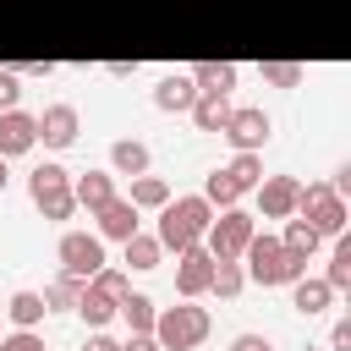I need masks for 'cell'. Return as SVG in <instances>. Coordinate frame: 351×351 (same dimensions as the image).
<instances>
[{
    "mask_svg": "<svg viewBox=\"0 0 351 351\" xmlns=\"http://www.w3.org/2000/svg\"><path fill=\"white\" fill-rule=\"evenodd\" d=\"M241 269H247V280L252 285H291V280H302L307 274V263L313 258H302V252H291L280 236H269V230H252L247 236V247H241Z\"/></svg>",
    "mask_w": 351,
    "mask_h": 351,
    "instance_id": "6da1fadb",
    "label": "cell"
},
{
    "mask_svg": "<svg viewBox=\"0 0 351 351\" xmlns=\"http://www.w3.org/2000/svg\"><path fill=\"white\" fill-rule=\"evenodd\" d=\"M208 219H214V208H208L203 192H192V197H170V203H159V230H154V236H159L165 252H186V247L203 241Z\"/></svg>",
    "mask_w": 351,
    "mask_h": 351,
    "instance_id": "7a4b0ae2",
    "label": "cell"
},
{
    "mask_svg": "<svg viewBox=\"0 0 351 351\" xmlns=\"http://www.w3.org/2000/svg\"><path fill=\"white\" fill-rule=\"evenodd\" d=\"M208 329H214V318H208V307H197V302L159 307V318H154V340H159L165 351H192V346L208 340Z\"/></svg>",
    "mask_w": 351,
    "mask_h": 351,
    "instance_id": "3957f363",
    "label": "cell"
},
{
    "mask_svg": "<svg viewBox=\"0 0 351 351\" xmlns=\"http://www.w3.org/2000/svg\"><path fill=\"white\" fill-rule=\"evenodd\" d=\"M27 197H33V208H38L44 219H71V214H77L71 170H66V165H55V159H44V165L27 176Z\"/></svg>",
    "mask_w": 351,
    "mask_h": 351,
    "instance_id": "277c9868",
    "label": "cell"
},
{
    "mask_svg": "<svg viewBox=\"0 0 351 351\" xmlns=\"http://www.w3.org/2000/svg\"><path fill=\"white\" fill-rule=\"evenodd\" d=\"M296 214L318 230V236H346V197L329 181H302L296 186Z\"/></svg>",
    "mask_w": 351,
    "mask_h": 351,
    "instance_id": "5b68a950",
    "label": "cell"
},
{
    "mask_svg": "<svg viewBox=\"0 0 351 351\" xmlns=\"http://www.w3.org/2000/svg\"><path fill=\"white\" fill-rule=\"evenodd\" d=\"M258 230V219L236 203V208H219L214 219H208V230H203V247L214 252V258H241V247H247V236Z\"/></svg>",
    "mask_w": 351,
    "mask_h": 351,
    "instance_id": "8992f818",
    "label": "cell"
},
{
    "mask_svg": "<svg viewBox=\"0 0 351 351\" xmlns=\"http://www.w3.org/2000/svg\"><path fill=\"white\" fill-rule=\"evenodd\" d=\"M82 137V115H77V104H44V115H38V143L49 148V154H66L71 143Z\"/></svg>",
    "mask_w": 351,
    "mask_h": 351,
    "instance_id": "52a82bcc",
    "label": "cell"
},
{
    "mask_svg": "<svg viewBox=\"0 0 351 351\" xmlns=\"http://www.w3.org/2000/svg\"><path fill=\"white\" fill-rule=\"evenodd\" d=\"M269 132H274V121H269L263 110H252V104H236V110H230V121L219 126V137H225L236 154H241V148H258V154H263Z\"/></svg>",
    "mask_w": 351,
    "mask_h": 351,
    "instance_id": "ba28073f",
    "label": "cell"
},
{
    "mask_svg": "<svg viewBox=\"0 0 351 351\" xmlns=\"http://www.w3.org/2000/svg\"><path fill=\"white\" fill-rule=\"evenodd\" d=\"M60 269L77 274V280H93V274L104 269V241L88 236V230H66V236H60Z\"/></svg>",
    "mask_w": 351,
    "mask_h": 351,
    "instance_id": "9c48e42d",
    "label": "cell"
},
{
    "mask_svg": "<svg viewBox=\"0 0 351 351\" xmlns=\"http://www.w3.org/2000/svg\"><path fill=\"white\" fill-rule=\"evenodd\" d=\"M208 280H214V252L203 241L186 247V252H176V291H181V302L208 296Z\"/></svg>",
    "mask_w": 351,
    "mask_h": 351,
    "instance_id": "30bf717a",
    "label": "cell"
},
{
    "mask_svg": "<svg viewBox=\"0 0 351 351\" xmlns=\"http://www.w3.org/2000/svg\"><path fill=\"white\" fill-rule=\"evenodd\" d=\"M33 148H38V115H27L22 104L0 110V159H22Z\"/></svg>",
    "mask_w": 351,
    "mask_h": 351,
    "instance_id": "8fae6325",
    "label": "cell"
},
{
    "mask_svg": "<svg viewBox=\"0 0 351 351\" xmlns=\"http://www.w3.org/2000/svg\"><path fill=\"white\" fill-rule=\"evenodd\" d=\"M296 176H263L252 192H258V208H263V219H291L296 214Z\"/></svg>",
    "mask_w": 351,
    "mask_h": 351,
    "instance_id": "7c38bea8",
    "label": "cell"
},
{
    "mask_svg": "<svg viewBox=\"0 0 351 351\" xmlns=\"http://www.w3.org/2000/svg\"><path fill=\"white\" fill-rule=\"evenodd\" d=\"M71 197H77V208H104L110 197H115V170H71Z\"/></svg>",
    "mask_w": 351,
    "mask_h": 351,
    "instance_id": "4fadbf2b",
    "label": "cell"
},
{
    "mask_svg": "<svg viewBox=\"0 0 351 351\" xmlns=\"http://www.w3.org/2000/svg\"><path fill=\"white\" fill-rule=\"evenodd\" d=\"M93 219H99V230H93L99 241H126V236L137 230V208H132V197H121V192H115L104 208H93Z\"/></svg>",
    "mask_w": 351,
    "mask_h": 351,
    "instance_id": "5bb4252c",
    "label": "cell"
},
{
    "mask_svg": "<svg viewBox=\"0 0 351 351\" xmlns=\"http://www.w3.org/2000/svg\"><path fill=\"white\" fill-rule=\"evenodd\" d=\"M329 302H335V285H329L324 274H302V280H291V307H296L302 318L329 313Z\"/></svg>",
    "mask_w": 351,
    "mask_h": 351,
    "instance_id": "9a60e30c",
    "label": "cell"
},
{
    "mask_svg": "<svg viewBox=\"0 0 351 351\" xmlns=\"http://www.w3.org/2000/svg\"><path fill=\"white\" fill-rule=\"evenodd\" d=\"M192 99H197V82H192L186 71H170V77H159V88H154V104L170 110V115H186Z\"/></svg>",
    "mask_w": 351,
    "mask_h": 351,
    "instance_id": "2e32d148",
    "label": "cell"
},
{
    "mask_svg": "<svg viewBox=\"0 0 351 351\" xmlns=\"http://www.w3.org/2000/svg\"><path fill=\"white\" fill-rule=\"evenodd\" d=\"M230 110H236V104H230V93H197L186 115H192V126H197V132H219V126L230 121Z\"/></svg>",
    "mask_w": 351,
    "mask_h": 351,
    "instance_id": "e0dca14e",
    "label": "cell"
},
{
    "mask_svg": "<svg viewBox=\"0 0 351 351\" xmlns=\"http://www.w3.org/2000/svg\"><path fill=\"white\" fill-rule=\"evenodd\" d=\"M148 143H137V137H115L110 143V170L115 176H148Z\"/></svg>",
    "mask_w": 351,
    "mask_h": 351,
    "instance_id": "ac0fdd59",
    "label": "cell"
},
{
    "mask_svg": "<svg viewBox=\"0 0 351 351\" xmlns=\"http://www.w3.org/2000/svg\"><path fill=\"white\" fill-rule=\"evenodd\" d=\"M77 318H82L88 329H104V324L115 318V296H110V291H99L93 280H82V296H77Z\"/></svg>",
    "mask_w": 351,
    "mask_h": 351,
    "instance_id": "d6986e66",
    "label": "cell"
},
{
    "mask_svg": "<svg viewBox=\"0 0 351 351\" xmlns=\"http://www.w3.org/2000/svg\"><path fill=\"white\" fill-rule=\"evenodd\" d=\"M115 318H126V329H132V335H154V318H159V307H154V296H143V291H126V296L115 302Z\"/></svg>",
    "mask_w": 351,
    "mask_h": 351,
    "instance_id": "ffe728a7",
    "label": "cell"
},
{
    "mask_svg": "<svg viewBox=\"0 0 351 351\" xmlns=\"http://www.w3.org/2000/svg\"><path fill=\"white\" fill-rule=\"evenodd\" d=\"M186 77L197 82V93H230L236 88V66L230 60H197Z\"/></svg>",
    "mask_w": 351,
    "mask_h": 351,
    "instance_id": "44dd1931",
    "label": "cell"
},
{
    "mask_svg": "<svg viewBox=\"0 0 351 351\" xmlns=\"http://www.w3.org/2000/svg\"><path fill=\"white\" fill-rule=\"evenodd\" d=\"M44 313H49V307H44V291H16V296L5 302V318H11L16 329H38Z\"/></svg>",
    "mask_w": 351,
    "mask_h": 351,
    "instance_id": "7402d4cb",
    "label": "cell"
},
{
    "mask_svg": "<svg viewBox=\"0 0 351 351\" xmlns=\"http://www.w3.org/2000/svg\"><path fill=\"white\" fill-rule=\"evenodd\" d=\"M203 197H208V208L219 214V208H236L247 192H241V186L225 176V165H219V170H208V176H203Z\"/></svg>",
    "mask_w": 351,
    "mask_h": 351,
    "instance_id": "603a6c76",
    "label": "cell"
},
{
    "mask_svg": "<svg viewBox=\"0 0 351 351\" xmlns=\"http://www.w3.org/2000/svg\"><path fill=\"white\" fill-rule=\"evenodd\" d=\"M77 296H82V280L66 274V269L44 285V307H49V313H77Z\"/></svg>",
    "mask_w": 351,
    "mask_h": 351,
    "instance_id": "cb8c5ba5",
    "label": "cell"
},
{
    "mask_svg": "<svg viewBox=\"0 0 351 351\" xmlns=\"http://www.w3.org/2000/svg\"><path fill=\"white\" fill-rule=\"evenodd\" d=\"M225 176H230V181H236L241 192H252V186L263 181V154H258V148H241V154H236V159L225 165Z\"/></svg>",
    "mask_w": 351,
    "mask_h": 351,
    "instance_id": "d4e9b609",
    "label": "cell"
},
{
    "mask_svg": "<svg viewBox=\"0 0 351 351\" xmlns=\"http://www.w3.org/2000/svg\"><path fill=\"white\" fill-rule=\"evenodd\" d=\"M132 208H159V203H170V181L165 176H132Z\"/></svg>",
    "mask_w": 351,
    "mask_h": 351,
    "instance_id": "484cf974",
    "label": "cell"
},
{
    "mask_svg": "<svg viewBox=\"0 0 351 351\" xmlns=\"http://www.w3.org/2000/svg\"><path fill=\"white\" fill-rule=\"evenodd\" d=\"M121 247H126V263H132V269H159V258H165L159 236H143V230H132Z\"/></svg>",
    "mask_w": 351,
    "mask_h": 351,
    "instance_id": "4316f807",
    "label": "cell"
},
{
    "mask_svg": "<svg viewBox=\"0 0 351 351\" xmlns=\"http://www.w3.org/2000/svg\"><path fill=\"white\" fill-rule=\"evenodd\" d=\"M241 285H247L241 258H214V280H208V291H214V296H241Z\"/></svg>",
    "mask_w": 351,
    "mask_h": 351,
    "instance_id": "83f0119b",
    "label": "cell"
},
{
    "mask_svg": "<svg viewBox=\"0 0 351 351\" xmlns=\"http://www.w3.org/2000/svg\"><path fill=\"white\" fill-rule=\"evenodd\" d=\"M280 241H285L291 252H302V258H313V252L324 247V236H318V230H313L302 214H291V219H285V236H280Z\"/></svg>",
    "mask_w": 351,
    "mask_h": 351,
    "instance_id": "f1b7e54d",
    "label": "cell"
},
{
    "mask_svg": "<svg viewBox=\"0 0 351 351\" xmlns=\"http://www.w3.org/2000/svg\"><path fill=\"white\" fill-rule=\"evenodd\" d=\"M258 77H263L269 88H296V82L307 77V66H302V60H263Z\"/></svg>",
    "mask_w": 351,
    "mask_h": 351,
    "instance_id": "f546056e",
    "label": "cell"
},
{
    "mask_svg": "<svg viewBox=\"0 0 351 351\" xmlns=\"http://www.w3.org/2000/svg\"><path fill=\"white\" fill-rule=\"evenodd\" d=\"M324 280H329L335 291H346V285H351V241H346V236H335V252H329Z\"/></svg>",
    "mask_w": 351,
    "mask_h": 351,
    "instance_id": "4dcf8cb0",
    "label": "cell"
},
{
    "mask_svg": "<svg viewBox=\"0 0 351 351\" xmlns=\"http://www.w3.org/2000/svg\"><path fill=\"white\" fill-rule=\"evenodd\" d=\"M0 351H49V346H44L38 329H11V335L0 340Z\"/></svg>",
    "mask_w": 351,
    "mask_h": 351,
    "instance_id": "1f68e13d",
    "label": "cell"
},
{
    "mask_svg": "<svg viewBox=\"0 0 351 351\" xmlns=\"http://www.w3.org/2000/svg\"><path fill=\"white\" fill-rule=\"evenodd\" d=\"M93 285H99V291H110V296H115V302H121V296H126V291H132V285H126V274H121V269H110V263H104V269H99V274H93Z\"/></svg>",
    "mask_w": 351,
    "mask_h": 351,
    "instance_id": "d6a6232c",
    "label": "cell"
},
{
    "mask_svg": "<svg viewBox=\"0 0 351 351\" xmlns=\"http://www.w3.org/2000/svg\"><path fill=\"white\" fill-rule=\"evenodd\" d=\"M16 99H22V77L11 66H0V110H16Z\"/></svg>",
    "mask_w": 351,
    "mask_h": 351,
    "instance_id": "836d02e7",
    "label": "cell"
},
{
    "mask_svg": "<svg viewBox=\"0 0 351 351\" xmlns=\"http://www.w3.org/2000/svg\"><path fill=\"white\" fill-rule=\"evenodd\" d=\"M230 351H274V340H269V335H258V329H247V335H236V340H230Z\"/></svg>",
    "mask_w": 351,
    "mask_h": 351,
    "instance_id": "e575fe53",
    "label": "cell"
},
{
    "mask_svg": "<svg viewBox=\"0 0 351 351\" xmlns=\"http://www.w3.org/2000/svg\"><path fill=\"white\" fill-rule=\"evenodd\" d=\"M329 351H351V324H346V318L329 329Z\"/></svg>",
    "mask_w": 351,
    "mask_h": 351,
    "instance_id": "d590c367",
    "label": "cell"
},
{
    "mask_svg": "<svg viewBox=\"0 0 351 351\" xmlns=\"http://www.w3.org/2000/svg\"><path fill=\"white\" fill-rule=\"evenodd\" d=\"M121 351H165V346H159L154 335H126V340H121Z\"/></svg>",
    "mask_w": 351,
    "mask_h": 351,
    "instance_id": "8d00e7d4",
    "label": "cell"
},
{
    "mask_svg": "<svg viewBox=\"0 0 351 351\" xmlns=\"http://www.w3.org/2000/svg\"><path fill=\"white\" fill-rule=\"evenodd\" d=\"M82 351H121V340H110V335H104V329H93V335H88V346H82Z\"/></svg>",
    "mask_w": 351,
    "mask_h": 351,
    "instance_id": "74e56055",
    "label": "cell"
},
{
    "mask_svg": "<svg viewBox=\"0 0 351 351\" xmlns=\"http://www.w3.org/2000/svg\"><path fill=\"white\" fill-rule=\"evenodd\" d=\"M329 186H335V192L346 197V192H351V165H335V176H329Z\"/></svg>",
    "mask_w": 351,
    "mask_h": 351,
    "instance_id": "f35d334b",
    "label": "cell"
},
{
    "mask_svg": "<svg viewBox=\"0 0 351 351\" xmlns=\"http://www.w3.org/2000/svg\"><path fill=\"white\" fill-rule=\"evenodd\" d=\"M104 71H110V77H121V82H126V77H137V60H110V66H104Z\"/></svg>",
    "mask_w": 351,
    "mask_h": 351,
    "instance_id": "ab89813d",
    "label": "cell"
},
{
    "mask_svg": "<svg viewBox=\"0 0 351 351\" xmlns=\"http://www.w3.org/2000/svg\"><path fill=\"white\" fill-rule=\"evenodd\" d=\"M5 181H11V176H5V159H0V192H5Z\"/></svg>",
    "mask_w": 351,
    "mask_h": 351,
    "instance_id": "60d3db41",
    "label": "cell"
}]
</instances>
